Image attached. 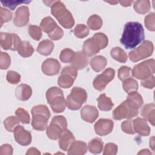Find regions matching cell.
I'll list each match as a JSON object with an SVG mask.
<instances>
[{
  "label": "cell",
  "instance_id": "cell-1",
  "mask_svg": "<svg viewBox=\"0 0 155 155\" xmlns=\"http://www.w3.org/2000/svg\"><path fill=\"white\" fill-rule=\"evenodd\" d=\"M145 38L144 29L137 22H128L124 25L120 42L126 49H132L139 45Z\"/></svg>",
  "mask_w": 155,
  "mask_h": 155
},
{
  "label": "cell",
  "instance_id": "cell-2",
  "mask_svg": "<svg viewBox=\"0 0 155 155\" xmlns=\"http://www.w3.org/2000/svg\"><path fill=\"white\" fill-rule=\"evenodd\" d=\"M51 13L63 27L70 29L74 25V20L71 13L61 1H54L51 6Z\"/></svg>",
  "mask_w": 155,
  "mask_h": 155
},
{
  "label": "cell",
  "instance_id": "cell-3",
  "mask_svg": "<svg viewBox=\"0 0 155 155\" xmlns=\"http://www.w3.org/2000/svg\"><path fill=\"white\" fill-rule=\"evenodd\" d=\"M108 39L103 33H95L93 38L84 41L83 44V52L87 56H92L99 53L101 49L108 45Z\"/></svg>",
  "mask_w": 155,
  "mask_h": 155
},
{
  "label": "cell",
  "instance_id": "cell-4",
  "mask_svg": "<svg viewBox=\"0 0 155 155\" xmlns=\"http://www.w3.org/2000/svg\"><path fill=\"white\" fill-rule=\"evenodd\" d=\"M31 125L33 129L44 131L47 128L48 120L50 117V112L45 105H38L31 109Z\"/></svg>",
  "mask_w": 155,
  "mask_h": 155
},
{
  "label": "cell",
  "instance_id": "cell-5",
  "mask_svg": "<svg viewBox=\"0 0 155 155\" xmlns=\"http://www.w3.org/2000/svg\"><path fill=\"white\" fill-rule=\"evenodd\" d=\"M46 99L51 110L54 113L64 111L67 106L66 101L61 89L57 87H52L46 92Z\"/></svg>",
  "mask_w": 155,
  "mask_h": 155
},
{
  "label": "cell",
  "instance_id": "cell-6",
  "mask_svg": "<svg viewBox=\"0 0 155 155\" xmlns=\"http://www.w3.org/2000/svg\"><path fill=\"white\" fill-rule=\"evenodd\" d=\"M139 108L131 101L127 99L118 105L113 111L114 120L131 119L138 115Z\"/></svg>",
  "mask_w": 155,
  "mask_h": 155
},
{
  "label": "cell",
  "instance_id": "cell-7",
  "mask_svg": "<svg viewBox=\"0 0 155 155\" xmlns=\"http://www.w3.org/2000/svg\"><path fill=\"white\" fill-rule=\"evenodd\" d=\"M87 99V93L86 91L82 88L75 87L72 88L70 94L67 96L66 105L70 110H77L81 108Z\"/></svg>",
  "mask_w": 155,
  "mask_h": 155
},
{
  "label": "cell",
  "instance_id": "cell-8",
  "mask_svg": "<svg viewBox=\"0 0 155 155\" xmlns=\"http://www.w3.org/2000/svg\"><path fill=\"white\" fill-rule=\"evenodd\" d=\"M67 119L62 116H55L51 119V123L47 127L46 134L48 137L52 140H57L61 134L67 130Z\"/></svg>",
  "mask_w": 155,
  "mask_h": 155
},
{
  "label": "cell",
  "instance_id": "cell-9",
  "mask_svg": "<svg viewBox=\"0 0 155 155\" xmlns=\"http://www.w3.org/2000/svg\"><path fill=\"white\" fill-rule=\"evenodd\" d=\"M154 71L155 61L153 59H150L134 66L131 73L134 78L143 80L153 75Z\"/></svg>",
  "mask_w": 155,
  "mask_h": 155
},
{
  "label": "cell",
  "instance_id": "cell-10",
  "mask_svg": "<svg viewBox=\"0 0 155 155\" xmlns=\"http://www.w3.org/2000/svg\"><path fill=\"white\" fill-rule=\"evenodd\" d=\"M154 50V45L152 42L146 40L137 48L129 52L128 57L131 61L136 62L140 60L150 57Z\"/></svg>",
  "mask_w": 155,
  "mask_h": 155
},
{
  "label": "cell",
  "instance_id": "cell-11",
  "mask_svg": "<svg viewBox=\"0 0 155 155\" xmlns=\"http://www.w3.org/2000/svg\"><path fill=\"white\" fill-rule=\"evenodd\" d=\"M21 42L19 37L15 33L3 32L0 33V44L4 50H18Z\"/></svg>",
  "mask_w": 155,
  "mask_h": 155
},
{
  "label": "cell",
  "instance_id": "cell-12",
  "mask_svg": "<svg viewBox=\"0 0 155 155\" xmlns=\"http://www.w3.org/2000/svg\"><path fill=\"white\" fill-rule=\"evenodd\" d=\"M114 74L115 71L114 69L111 68H107L93 80V85L94 88L98 91H102L106 85L114 79Z\"/></svg>",
  "mask_w": 155,
  "mask_h": 155
},
{
  "label": "cell",
  "instance_id": "cell-13",
  "mask_svg": "<svg viewBox=\"0 0 155 155\" xmlns=\"http://www.w3.org/2000/svg\"><path fill=\"white\" fill-rule=\"evenodd\" d=\"M14 138L17 143L22 146H27L31 142L30 132L27 131L21 125H18L13 130Z\"/></svg>",
  "mask_w": 155,
  "mask_h": 155
},
{
  "label": "cell",
  "instance_id": "cell-14",
  "mask_svg": "<svg viewBox=\"0 0 155 155\" xmlns=\"http://www.w3.org/2000/svg\"><path fill=\"white\" fill-rule=\"evenodd\" d=\"M114 123L109 119H100L94 124L95 133L99 136H104L110 134L113 129Z\"/></svg>",
  "mask_w": 155,
  "mask_h": 155
},
{
  "label": "cell",
  "instance_id": "cell-15",
  "mask_svg": "<svg viewBox=\"0 0 155 155\" xmlns=\"http://www.w3.org/2000/svg\"><path fill=\"white\" fill-rule=\"evenodd\" d=\"M30 12L27 6L22 5L19 7L15 12L13 24L17 27L25 26L29 21Z\"/></svg>",
  "mask_w": 155,
  "mask_h": 155
},
{
  "label": "cell",
  "instance_id": "cell-16",
  "mask_svg": "<svg viewBox=\"0 0 155 155\" xmlns=\"http://www.w3.org/2000/svg\"><path fill=\"white\" fill-rule=\"evenodd\" d=\"M41 69L45 74L54 76L58 74L61 69V64L58 60L53 58H48L43 62Z\"/></svg>",
  "mask_w": 155,
  "mask_h": 155
},
{
  "label": "cell",
  "instance_id": "cell-17",
  "mask_svg": "<svg viewBox=\"0 0 155 155\" xmlns=\"http://www.w3.org/2000/svg\"><path fill=\"white\" fill-rule=\"evenodd\" d=\"M81 116L84 121L93 123L98 117L99 111L94 106L86 105L81 110Z\"/></svg>",
  "mask_w": 155,
  "mask_h": 155
},
{
  "label": "cell",
  "instance_id": "cell-18",
  "mask_svg": "<svg viewBox=\"0 0 155 155\" xmlns=\"http://www.w3.org/2000/svg\"><path fill=\"white\" fill-rule=\"evenodd\" d=\"M133 128L135 133L140 136H147L150 134L151 129L148 126L147 120L143 118L137 117L133 120Z\"/></svg>",
  "mask_w": 155,
  "mask_h": 155
},
{
  "label": "cell",
  "instance_id": "cell-19",
  "mask_svg": "<svg viewBox=\"0 0 155 155\" xmlns=\"http://www.w3.org/2000/svg\"><path fill=\"white\" fill-rule=\"evenodd\" d=\"M70 64L77 70L84 69L88 64V59L83 51H78L75 53L74 58Z\"/></svg>",
  "mask_w": 155,
  "mask_h": 155
},
{
  "label": "cell",
  "instance_id": "cell-20",
  "mask_svg": "<svg viewBox=\"0 0 155 155\" xmlns=\"http://www.w3.org/2000/svg\"><path fill=\"white\" fill-rule=\"evenodd\" d=\"M75 140L73 134L68 130H66L61 134L59 138V145L64 151H67L71 144Z\"/></svg>",
  "mask_w": 155,
  "mask_h": 155
},
{
  "label": "cell",
  "instance_id": "cell-21",
  "mask_svg": "<svg viewBox=\"0 0 155 155\" xmlns=\"http://www.w3.org/2000/svg\"><path fill=\"white\" fill-rule=\"evenodd\" d=\"M32 94V89L27 84H21L18 85L15 90V96L17 99L22 101L28 100Z\"/></svg>",
  "mask_w": 155,
  "mask_h": 155
},
{
  "label": "cell",
  "instance_id": "cell-22",
  "mask_svg": "<svg viewBox=\"0 0 155 155\" xmlns=\"http://www.w3.org/2000/svg\"><path fill=\"white\" fill-rule=\"evenodd\" d=\"M88 146L84 142L74 141L68 149L67 154L69 155H83L87 151Z\"/></svg>",
  "mask_w": 155,
  "mask_h": 155
},
{
  "label": "cell",
  "instance_id": "cell-23",
  "mask_svg": "<svg viewBox=\"0 0 155 155\" xmlns=\"http://www.w3.org/2000/svg\"><path fill=\"white\" fill-rule=\"evenodd\" d=\"M155 105L153 103L144 105L141 111V115L144 119L148 120L153 126L155 122Z\"/></svg>",
  "mask_w": 155,
  "mask_h": 155
},
{
  "label": "cell",
  "instance_id": "cell-24",
  "mask_svg": "<svg viewBox=\"0 0 155 155\" xmlns=\"http://www.w3.org/2000/svg\"><path fill=\"white\" fill-rule=\"evenodd\" d=\"M90 66L96 72H99L104 70L107 64V59L101 55L96 56L90 60Z\"/></svg>",
  "mask_w": 155,
  "mask_h": 155
},
{
  "label": "cell",
  "instance_id": "cell-25",
  "mask_svg": "<svg viewBox=\"0 0 155 155\" xmlns=\"http://www.w3.org/2000/svg\"><path fill=\"white\" fill-rule=\"evenodd\" d=\"M56 22L50 16H47L42 19L40 23V27L42 31L47 34L51 33L58 27Z\"/></svg>",
  "mask_w": 155,
  "mask_h": 155
},
{
  "label": "cell",
  "instance_id": "cell-26",
  "mask_svg": "<svg viewBox=\"0 0 155 155\" xmlns=\"http://www.w3.org/2000/svg\"><path fill=\"white\" fill-rule=\"evenodd\" d=\"M54 48V44L48 39H45L39 42L37 47V51L42 55L48 56L51 54Z\"/></svg>",
  "mask_w": 155,
  "mask_h": 155
},
{
  "label": "cell",
  "instance_id": "cell-27",
  "mask_svg": "<svg viewBox=\"0 0 155 155\" xmlns=\"http://www.w3.org/2000/svg\"><path fill=\"white\" fill-rule=\"evenodd\" d=\"M97 101L98 102V107L102 111H110L114 105L111 99L107 96L105 93L101 94L97 99Z\"/></svg>",
  "mask_w": 155,
  "mask_h": 155
},
{
  "label": "cell",
  "instance_id": "cell-28",
  "mask_svg": "<svg viewBox=\"0 0 155 155\" xmlns=\"http://www.w3.org/2000/svg\"><path fill=\"white\" fill-rule=\"evenodd\" d=\"M18 54L23 58H28L32 55L34 49L32 45L28 41H22L18 49Z\"/></svg>",
  "mask_w": 155,
  "mask_h": 155
},
{
  "label": "cell",
  "instance_id": "cell-29",
  "mask_svg": "<svg viewBox=\"0 0 155 155\" xmlns=\"http://www.w3.org/2000/svg\"><path fill=\"white\" fill-rule=\"evenodd\" d=\"M133 7L137 13L143 15L150 10L151 8L150 2L148 0L136 1L134 3Z\"/></svg>",
  "mask_w": 155,
  "mask_h": 155
},
{
  "label": "cell",
  "instance_id": "cell-30",
  "mask_svg": "<svg viewBox=\"0 0 155 155\" xmlns=\"http://www.w3.org/2000/svg\"><path fill=\"white\" fill-rule=\"evenodd\" d=\"M110 55L114 60L121 63H125L127 61V53L119 47L113 48L110 51Z\"/></svg>",
  "mask_w": 155,
  "mask_h": 155
},
{
  "label": "cell",
  "instance_id": "cell-31",
  "mask_svg": "<svg viewBox=\"0 0 155 155\" xmlns=\"http://www.w3.org/2000/svg\"><path fill=\"white\" fill-rule=\"evenodd\" d=\"M103 145L104 143L100 138H94L89 142L88 149L93 154H99L103 150Z\"/></svg>",
  "mask_w": 155,
  "mask_h": 155
},
{
  "label": "cell",
  "instance_id": "cell-32",
  "mask_svg": "<svg viewBox=\"0 0 155 155\" xmlns=\"http://www.w3.org/2000/svg\"><path fill=\"white\" fill-rule=\"evenodd\" d=\"M75 78L68 74H61L58 79V84L63 88L71 87L74 82Z\"/></svg>",
  "mask_w": 155,
  "mask_h": 155
},
{
  "label": "cell",
  "instance_id": "cell-33",
  "mask_svg": "<svg viewBox=\"0 0 155 155\" xmlns=\"http://www.w3.org/2000/svg\"><path fill=\"white\" fill-rule=\"evenodd\" d=\"M122 87L124 91L128 94L133 91H137L138 90V83L135 79L129 78L123 81Z\"/></svg>",
  "mask_w": 155,
  "mask_h": 155
},
{
  "label": "cell",
  "instance_id": "cell-34",
  "mask_svg": "<svg viewBox=\"0 0 155 155\" xmlns=\"http://www.w3.org/2000/svg\"><path fill=\"white\" fill-rule=\"evenodd\" d=\"M102 18L97 15H93L90 16L87 21L88 26L90 28L93 30L100 29L102 25Z\"/></svg>",
  "mask_w": 155,
  "mask_h": 155
},
{
  "label": "cell",
  "instance_id": "cell-35",
  "mask_svg": "<svg viewBox=\"0 0 155 155\" xmlns=\"http://www.w3.org/2000/svg\"><path fill=\"white\" fill-rule=\"evenodd\" d=\"M19 120L17 117L9 116L7 117L4 121V125L5 128L9 132H13L14 129L19 125Z\"/></svg>",
  "mask_w": 155,
  "mask_h": 155
},
{
  "label": "cell",
  "instance_id": "cell-36",
  "mask_svg": "<svg viewBox=\"0 0 155 155\" xmlns=\"http://www.w3.org/2000/svg\"><path fill=\"white\" fill-rule=\"evenodd\" d=\"M74 54L75 52L70 48H64L60 53L59 59L64 63H69L73 60Z\"/></svg>",
  "mask_w": 155,
  "mask_h": 155
},
{
  "label": "cell",
  "instance_id": "cell-37",
  "mask_svg": "<svg viewBox=\"0 0 155 155\" xmlns=\"http://www.w3.org/2000/svg\"><path fill=\"white\" fill-rule=\"evenodd\" d=\"M15 114L18 120L23 124H27L30 123V118L28 112L22 108H18L15 111Z\"/></svg>",
  "mask_w": 155,
  "mask_h": 155
},
{
  "label": "cell",
  "instance_id": "cell-38",
  "mask_svg": "<svg viewBox=\"0 0 155 155\" xmlns=\"http://www.w3.org/2000/svg\"><path fill=\"white\" fill-rule=\"evenodd\" d=\"M74 35L78 38H84L89 34V29L84 24H78L74 30Z\"/></svg>",
  "mask_w": 155,
  "mask_h": 155
},
{
  "label": "cell",
  "instance_id": "cell-39",
  "mask_svg": "<svg viewBox=\"0 0 155 155\" xmlns=\"http://www.w3.org/2000/svg\"><path fill=\"white\" fill-rule=\"evenodd\" d=\"M127 99L131 101L139 108L142 105L143 103V101L142 96L139 93H138L137 91H133L128 93Z\"/></svg>",
  "mask_w": 155,
  "mask_h": 155
},
{
  "label": "cell",
  "instance_id": "cell-40",
  "mask_svg": "<svg viewBox=\"0 0 155 155\" xmlns=\"http://www.w3.org/2000/svg\"><path fill=\"white\" fill-rule=\"evenodd\" d=\"M29 35L36 41H39L42 37V30L40 27L38 25H31L28 29Z\"/></svg>",
  "mask_w": 155,
  "mask_h": 155
},
{
  "label": "cell",
  "instance_id": "cell-41",
  "mask_svg": "<svg viewBox=\"0 0 155 155\" xmlns=\"http://www.w3.org/2000/svg\"><path fill=\"white\" fill-rule=\"evenodd\" d=\"M144 23L148 30L154 31L155 30V13L151 12L147 15L145 18Z\"/></svg>",
  "mask_w": 155,
  "mask_h": 155
},
{
  "label": "cell",
  "instance_id": "cell-42",
  "mask_svg": "<svg viewBox=\"0 0 155 155\" xmlns=\"http://www.w3.org/2000/svg\"><path fill=\"white\" fill-rule=\"evenodd\" d=\"M132 70L129 67L122 66L118 70V78L120 80L124 81V80L131 78Z\"/></svg>",
  "mask_w": 155,
  "mask_h": 155
},
{
  "label": "cell",
  "instance_id": "cell-43",
  "mask_svg": "<svg viewBox=\"0 0 155 155\" xmlns=\"http://www.w3.org/2000/svg\"><path fill=\"white\" fill-rule=\"evenodd\" d=\"M12 18V13L10 10L1 7L0 8L1 27H2L4 23L10 21Z\"/></svg>",
  "mask_w": 155,
  "mask_h": 155
},
{
  "label": "cell",
  "instance_id": "cell-44",
  "mask_svg": "<svg viewBox=\"0 0 155 155\" xmlns=\"http://www.w3.org/2000/svg\"><path fill=\"white\" fill-rule=\"evenodd\" d=\"M10 57L7 53L1 52L0 59V68L1 70L7 69L10 65Z\"/></svg>",
  "mask_w": 155,
  "mask_h": 155
},
{
  "label": "cell",
  "instance_id": "cell-45",
  "mask_svg": "<svg viewBox=\"0 0 155 155\" xmlns=\"http://www.w3.org/2000/svg\"><path fill=\"white\" fill-rule=\"evenodd\" d=\"M121 129L125 133L134 134L135 131L133 128V120H131V119H128V120L124 121L121 124Z\"/></svg>",
  "mask_w": 155,
  "mask_h": 155
},
{
  "label": "cell",
  "instance_id": "cell-46",
  "mask_svg": "<svg viewBox=\"0 0 155 155\" xmlns=\"http://www.w3.org/2000/svg\"><path fill=\"white\" fill-rule=\"evenodd\" d=\"M7 81L11 84H16L21 80V75L17 72L10 70L7 73Z\"/></svg>",
  "mask_w": 155,
  "mask_h": 155
},
{
  "label": "cell",
  "instance_id": "cell-47",
  "mask_svg": "<svg viewBox=\"0 0 155 155\" xmlns=\"http://www.w3.org/2000/svg\"><path fill=\"white\" fill-rule=\"evenodd\" d=\"M117 146L114 143H108L105 145L103 154L114 155L117 153Z\"/></svg>",
  "mask_w": 155,
  "mask_h": 155
},
{
  "label": "cell",
  "instance_id": "cell-48",
  "mask_svg": "<svg viewBox=\"0 0 155 155\" xmlns=\"http://www.w3.org/2000/svg\"><path fill=\"white\" fill-rule=\"evenodd\" d=\"M31 1H2L1 4L8 8H10L11 10H13L19 4H21L23 3H30Z\"/></svg>",
  "mask_w": 155,
  "mask_h": 155
},
{
  "label": "cell",
  "instance_id": "cell-49",
  "mask_svg": "<svg viewBox=\"0 0 155 155\" xmlns=\"http://www.w3.org/2000/svg\"><path fill=\"white\" fill-rule=\"evenodd\" d=\"M64 35V31L61 29V27L58 26L53 31H52L51 33L48 34V37L53 41H57L62 38V37Z\"/></svg>",
  "mask_w": 155,
  "mask_h": 155
},
{
  "label": "cell",
  "instance_id": "cell-50",
  "mask_svg": "<svg viewBox=\"0 0 155 155\" xmlns=\"http://www.w3.org/2000/svg\"><path fill=\"white\" fill-rule=\"evenodd\" d=\"M141 85L144 88L152 89L154 87L155 85V78L153 75L148 77V78L142 80Z\"/></svg>",
  "mask_w": 155,
  "mask_h": 155
},
{
  "label": "cell",
  "instance_id": "cell-51",
  "mask_svg": "<svg viewBox=\"0 0 155 155\" xmlns=\"http://www.w3.org/2000/svg\"><path fill=\"white\" fill-rule=\"evenodd\" d=\"M61 74H68L76 79L78 75V71L77 69L73 66H67L62 70Z\"/></svg>",
  "mask_w": 155,
  "mask_h": 155
},
{
  "label": "cell",
  "instance_id": "cell-52",
  "mask_svg": "<svg viewBox=\"0 0 155 155\" xmlns=\"http://www.w3.org/2000/svg\"><path fill=\"white\" fill-rule=\"evenodd\" d=\"M13 148L10 144H3L0 148V155H12Z\"/></svg>",
  "mask_w": 155,
  "mask_h": 155
},
{
  "label": "cell",
  "instance_id": "cell-53",
  "mask_svg": "<svg viewBox=\"0 0 155 155\" xmlns=\"http://www.w3.org/2000/svg\"><path fill=\"white\" fill-rule=\"evenodd\" d=\"M26 154H41V153L36 148L31 147L28 149Z\"/></svg>",
  "mask_w": 155,
  "mask_h": 155
},
{
  "label": "cell",
  "instance_id": "cell-54",
  "mask_svg": "<svg viewBox=\"0 0 155 155\" xmlns=\"http://www.w3.org/2000/svg\"><path fill=\"white\" fill-rule=\"evenodd\" d=\"M119 2L123 7H128L131 5V4L133 2V1H120Z\"/></svg>",
  "mask_w": 155,
  "mask_h": 155
},
{
  "label": "cell",
  "instance_id": "cell-55",
  "mask_svg": "<svg viewBox=\"0 0 155 155\" xmlns=\"http://www.w3.org/2000/svg\"><path fill=\"white\" fill-rule=\"evenodd\" d=\"M154 136L151 137L150 139V147L152 149L153 151H154Z\"/></svg>",
  "mask_w": 155,
  "mask_h": 155
},
{
  "label": "cell",
  "instance_id": "cell-56",
  "mask_svg": "<svg viewBox=\"0 0 155 155\" xmlns=\"http://www.w3.org/2000/svg\"><path fill=\"white\" fill-rule=\"evenodd\" d=\"M138 154H151V153L148 149H143L138 153Z\"/></svg>",
  "mask_w": 155,
  "mask_h": 155
}]
</instances>
